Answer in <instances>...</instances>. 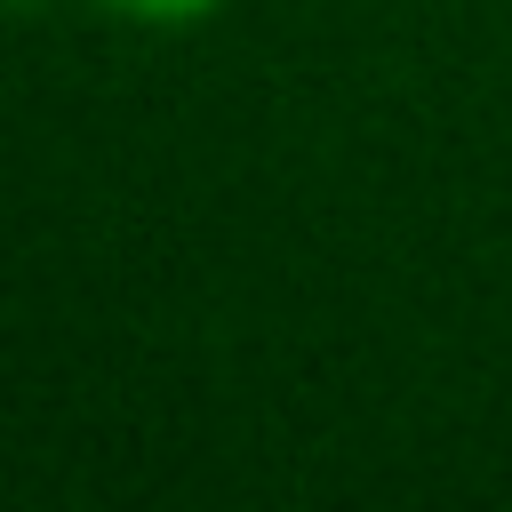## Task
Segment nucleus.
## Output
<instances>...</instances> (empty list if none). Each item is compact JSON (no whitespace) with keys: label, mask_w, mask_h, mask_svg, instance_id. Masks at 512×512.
<instances>
[{"label":"nucleus","mask_w":512,"mask_h":512,"mask_svg":"<svg viewBox=\"0 0 512 512\" xmlns=\"http://www.w3.org/2000/svg\"><path fill=\"white\" fill-rule=\"evenodd\" d=\"M96 8H112V16H128V24H160V32H184V24H208V16H224L232 0H96Z\"/></svg>","instance_id":"obj_1"}]
</instances>
